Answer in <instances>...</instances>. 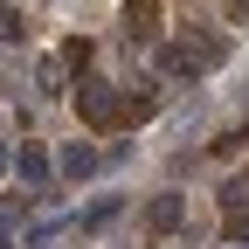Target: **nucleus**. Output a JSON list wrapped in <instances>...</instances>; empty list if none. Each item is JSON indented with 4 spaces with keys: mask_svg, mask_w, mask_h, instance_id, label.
Returning a JSON list of instances; mask_svg holds the SVG:
<instances>
[{
    "mask_svg": "<svg viewBox=\"0 0 249 249\" xmlns=\"http://www.w3.org/2000/svg\"><path fill=\"white\" fill-rule=\"evenodd\" d=\"M0 42H21V14L14 7H0Z\"/></svg>",
    "mask_w": 249,
    "mask_h": 249,
    "instance_id": "10",
    "label": "nucleus"
},
{
    "mask_svg": "<svg viewBox=\"0 0 249 249\" xmlns=\"http://www.w3.org/2000/svg\"><path fill=\"white\" fill-rule=\"evenodd\" d=\"M111 214H118V194H104L97 208H90V214H76V229H104V222H111Z\"/></svg>",
    "mask_w": 249,
    "mask_h": 249,
    "instance_id": "7",
    "label": "nucleus"
},
{
    "mask_svg": "<svg viewBox=\"0 0 249 249\" xmlns=\"http://www.w3.org/2000/svg\"><path fill=\"white\" fill-rule=\"evenodd\" d=\"M21 214H28V201H21V194H0V229H7V235L21 229Z\"/></svg>",
    "mask_w": 249,
    "mask_h": 249,
    "instance_id": "8",
    "label": "nucleus"
},
{
    "mask_svg": "<svg viewBox=\"0 0 249 249\" xmlns=\"http://www.w3.org/2000/svg\"><path fill=\"white\" fill-rule=\"evenodd\" d=\"M7 160H14V152H7V132H0V166H7Z\"/></svg>",
    "mask_w": 249,
    "mask_h": 249,
    "instance_id": "12",
    "label": "nucleus"
},
{
    "mask_svg": "<svg viewBox=\"0 0 249 249\" xmlns=\"http://www.w3.org/2000/svg\"><path fill=\"white\" fill-rule=\"evenodd\" d=\"M124 42L132 49L160 42V0H124Z\"/></svg>",
    "mask_w": 249,
    "mask_h": 249,
    "instance_id": "3",
    "label": "nucleus"
},
{
    "mask_svg": "<svg viewBox=\"0 0 249 249\" xmlns=\"http://www.w3.org/2000/svg\"><path fill=\"white\" fill-rule=\"evenodd\" d=\"M21 180L35 187V194H28V201H49V194H55V187H49V152H42L35 139H28V152H21Z\"/></svg>",
    "mask_w": 249,
    "mask_h": 249,
    "instance_id": "4",
    "label": "nucleus"
},
{
    "mask_svg": "<svg viewBox=\"0 0 249 249\" xmlns=\"http://www.w3.org/2000/svg\"><path fill=\"white\" fill-rule=\"evenodd\" d=\"M76 111H83L90 132H118V124H124V97H118L111 83H97V76L76 83Z\"/></svg>",
    "mask_w": 249,
    "mask_h": 249,
    "instance_id": "2",
    "label": "nucleus"
},
{
    "mask_svg": "<svg viewBox=\"0 0 249 249\" xmlns=\"http://www.w3.org/2000/svg\"><path fill=\"white\" fill-rule=\"evenodd\" d=\"M0 249H14V242H7V229H0Z\"/></svg>",
    "mask_w": 249,
    "mask_h": 249,
    "instance_id": "13",
    "label": "nucleus"
},
{
    "mask_svg": "<svg viewBox=\"0 0 249 249\" xmlns=\"http://www.w3.org/2000/svg\"><path fill=\"white\" fill-rule=\"evenodd\" d=\"M180 229V194H152V208H145V235L160 242V235H173Z\"/></svg>",
    "mask_w": 249,
    "mask_h": 249,
    "instance_id": "5",
    "label": "nucleus"
},
{
    "mask_svg": "<svg viewBox=\"0 0 249 249\" xmlns=\"http://www.w3.org/2000/svg\"><path fill=\"white\" fill-rule=\"evenodd\" d=\"M35 76H42V97H62V90H70V83H62V62H55V55L42 62V70H35Z\"/></svg>",
    "mask_w": 249,
    "mask_h": 249,
    "instance_id": "9",
    "label": "nucleus"
},
{
    "mask_svg": "<svg viewBox=\"0 0 249 249\" xmlns=\"http://www.w3.org/2000/svg\"><path fill=\"white\" fill-rule=\"evenodd\" d=\"M229 14H235V21H249V0H229Z\"/></svg>",
    "mask_w": 249,
    "mask_h": 249,
    "instance_id": "11",
    "label": "nucleus"
},
{
    "mask_svg": "<svg viewBox=\"0 0 249 249\" xmlns=\"http://www.w3.org/2000/svg\"><path fill=\"white\" fill-rule=\"evenodd\" d=\"M222 55H229L222 35H187V42H166V49H160V70H166V76H201V70H214Z\"/></svg>",
    "mask_w": 249,
    "mask_h": 249,
    "instance_id": "1",
    "label": "nucleus"
},
{
    "mask_svg": "<svg viewBox=\"0 0 249 249\" xmlns=\"http://www.w3.org/2000/svg\"><path fill=\"white\" fill-rule=\"evenodd\" d=\"M62 173H70V180H90V173H97V145H62V160H55Z\"/></svg>",
    "mask_w": 249,
    "mask_h": 249,
    "instance_id": "6",
    "label": "nucleus"
}]
</instances>
